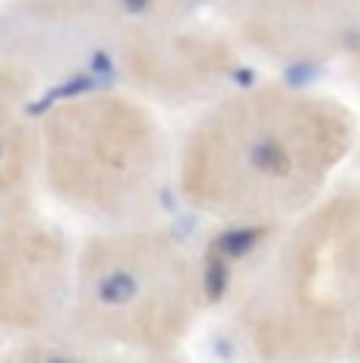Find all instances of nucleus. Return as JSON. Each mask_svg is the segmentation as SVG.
I'll use <instances>...</instances> for the list:
<instances>
[{
    "label": "nucleus",
    "mask_w": 360,
    "mask_h": 363,
    "mask_svg": "<svg viewBox=\"0 0 360 363\" xmlns=\"http://www.w3.org/2000/svg\"><path fill=\"white\" fill-rule=\"evenodd\" d=\"M123 6V4H120ZM244 48L212 19H149L123 6L108 76L145 101L206 104L237 82Z\"/></svg>",
    "instance_id": "obj_5"
},
{
    "label": "nucleus",
    "mask_w": 360,
    "mask_h": 363,
    "mask_svg": "<svg viewBox=\"0 0 360 363\" xmlns=\"http://www.w3.org/2000/svg\"><path fill=\"white\" fill-rule=\"evenodd\" d=\"M130 13H140L149 19H168V23H180V19H212L225 13L231 0H120Z\"/></svg>",
    "instance_id": "obj_9"
},
{
    "label": "nucleus",
    "mask_w": 360,
    "mask_h": 363,
    "mask_svg": "<svg viewBox=\"0 0 360 363\" xmlns=\"http://www.w3.org/2000/svg\"><path fill=\"white\" fill-rule=\"evenodd\" d=\"M357 136V114L332 95L291 82L231 86L186 127L174 186L225 228L285 225L329 190Z\"/></svg>",
    "instance_id": "obj_1"
},
{
    "label": "nucleus",
    "mask_w": 360,
    "mask_h": 363,
    "mask_svg": "<svg viewBox=\"0 0 360 363\" xmlns=\"http://www.w3.org/2000/svg\"><path fill=\"white\" fill-rule=\"evenodd\" d=\"M209 310L203 259L162 228H101L73 253L57 341L86 351L171 357Z\"/></svg>",
    "instance_id": "obj_3"
},
{
    "label": "nucleus",
    "mask_w": 360,
    "mask_h": 363,
    "mask_svg": "<svg viewBox=\"0 0 360 363\" xmlns=\"http://www.w3.org/2000/svg\"><path fill=\"white\" fill-rule=\"evenodd\" d=\"M38 86L0 54V215L35 202Z\"/></svg>",
    "instance_id": "obj_8"
},
{
    "label": "nucleus",
    "mask_w": 360,
    "mask_h": 363,
    "mask_svg": "<svg viewBox=\"0 0 360 363\" xmlns=\"http://www.w3.org/2000/svg\"><path fill=\"white\" fill-rule=\"evenodd\" d=\"M348 357H357L360 360V329L354 332V341H351V347H348Z\"/></svg>",
    "instance_id": "obj_11"
},
{
    "label": "nucleus",
    "mask_w": 360,
    "mask_h": 363,
    "mask_svg": "<svg viewBox=\"0 0 360 363\" xmlns=\"http://www.w3.org/2000/svg\"><path fill=\"white\" fill-rule=\"evenodd\" d=\"M221 23L244 51L285 67L344 60L360 35V0H231Z\"/></svg>",
    "instance_id": "obj_7"
},
{
    "label": "nucleus",
    "mask_w": 360,
    "mask_h": 363,
    "mask_svg": "<svg viewBox=\"0 0 360 363\" xmlns=\"http://www.w3.org/2000/svg\"><path fill=\"white\" fill-rule=\"evenodd\" d=\"M231 316L259 360L348 357L360 329V186L325 190L275 228L234 291Z\"/></svg>",
    "instance_id": "obj_2"
},
{
    "label": "nucleus",
    "mask_w": 360,
    "mask_h": 363,
    "mask_svg": "<svg viewBox=\"0 0 360 363\" xmlns=\"http://www.w3.org/2000/svg\"><path fill=\"white\" fill-rule=\"evenodd\" d=\"M168 171V133L130 89L92 82L38 104V184L82 218L142 225Z\"/></svg>",
    "instance_id": "obj_4"
},
{
    "label": "nucleus",
    "mask_w": 360,
    "mask_h": 363,
    "mask_svg": "<svg viewBox=\"0 0 360 363\" xmlns=\"http://www.w3.org/2000/svg\"><path fill=\"white\" fill-rule=\"evenodd\" d=\"M73 253L67 231L35 202L0 215V341H57Z\"/></svg>",
    "instance_id": "obj_6"
},
{
    "label": "nucleus",
    "mask_w": 360,
    "mask_h": 363,
    "mask_svg": "<svg viewBox=\"0 0 360 363\" xmlns=\"http://www.w3.org/2000/svg\"><path fill=\"white\" fill-rule=\"evenodd\" d=\"M344 64H348L351 79H354V82H357V89H360V35H357L354 45H351V51L344 54Z\"/></svg>",
    "instance_id": "obj_10"
},
{
    "label": "nucleus",
    "mask_w": 360,
    "mask_h": 363,
    "mask_svg": "<svg viewBox=\"0 0 360 363\" xmlns=\"http://www.w3.org/2000/svg\"><path fill=\"white\" fill-rule=\"evenodd\" d=\"M354 155H357V162H360V136H357V145H354Z\"/></svg>",
    "instance_id": "obj_12"
}]
</instances>
